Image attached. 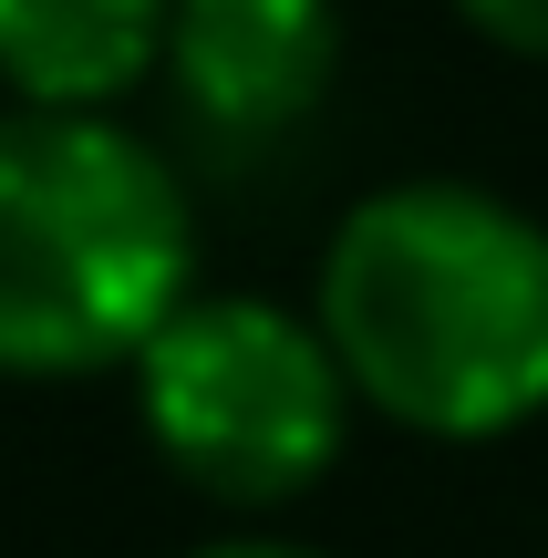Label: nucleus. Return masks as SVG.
Returning a JSON list of instances; mask_svg holds the SVG:
<instances>
[{
  "instance_id": "1",
  "label": "nucleus",
  "mask_w": 548,
  "mask_h": 558,
  "mask_svg": "<svg viewBox=\"0 0 548 558\" xmlns=\"http://www.w3.org/2000/svg\"><path fill=\"white\" fill-rule=\"evenodd\" d=\"M310 320L404 435L497 445L548 414V228L497 186H373L321 248Z\"/></svg>"
},
{
  "instance_id": "2",
  "label": "nucleus",
  "mask_w": 548,
  "mask_h": 558,
  "mask_svg": "<svg viewBox=\"0 0 548 558\" xmlns=\"http://www.w3.org/2000/svg\"><path fill=\"white\" fill-rule=\"evenodd\" d=\"M197 300L186 177L114 114H0V383L135 373Z\"/></svg>"
},
{
  "instance_id": "3",
  "label": "nucleus",
  "mask_w": 548,
  "mask_h": 558,
  "mask_svg": "<svg viewBox=\"0 0 548 558\" xmlns=\"http://www.w3.org/2000/svg\"><path fill=\"white\" fill-rule=\"evenodd\" d=\"M342 352L310 311H280L259 290H197L135 352V424L166 456V476L207 507H290L342 465L352 445Z\"/></svg>"
},
{
  "instance_id": "4",
  "label": "nucleus",
  "mask_w": 548,
  "mask_h": 558,
  "mask_svg": "<svg viewBox=\"0 0 548 558\" xmlns=\"http://www.w3.org/2000/svg\"><path fill=\"white\" fill-rule=\"evenodd\" d=\"M166 83L207 145L269 156L310 135L342 83V0H176Z\"/></svg>"
},
{
  "instance_id": "5",
  "label": "nucleus",
  "mask_w": 548,
  "mask_h": 558,
  "mask_svg": "<svg viewBox=\"0 0 548 558\" xmlns=\"http://www.w3.org/2000/svg\"><path fill=\"white\" fill-rule=\"evenodd\" d=\"M176 0H0V83L32 114H114L166 73Z\"/></svg>"
},
{
  "instance_id": "6",
  "label": "nucleus",
  "mask_w": 548,
  "mask_h": 558,
  "mask_svg": "<svg viewBox=\"0 0 548 558\" xmlns=\"http://www.w3.org/2000/svg\"><path fill=\"white\" fill-rule=\"evenodd\" d=\"M455 11H466L476 32L497 41V52H528V62H548V0H455Z\"/></svg>"
},
{
  "instance_id": "7",
  "label": "nucleus",
  "mask_w": 548,
  "mask_h": 558,
  "mask_svg": "<svg viewBox=\"0 0 548 558\" xmlns=\"http://www.w3.org/2000/svg\"><path fill=\"white\" fill-rule=\"evenodd\" d=\"M197 558H321V548H290V538H218V548H197Z\"/></svg>"
}]
</instances>
